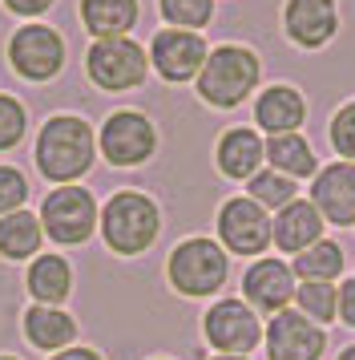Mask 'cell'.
I'll use <instances>...</instances> for the list:
<instances>
[{
    "instance_id": "obj_25",
    "label": "cell",
    "mask_w": 355,
    "mask_h": 360,
    "mask_svg": "<svg viewBox=\"0 0 355 360\" xmlns=\"http://www.w3.org/2000/svg\"><path fill=\"white\" fill-rule=\"evenodd\" d=\"M246 198H255L262 211H283L299 198V186H295V179L279 174V170H258L255 179L246 182Z\"/></svg>"
},
{
    "instance_id": "obj_7",
    "label": "cell",
    "mask_w": 355,
    "mask_h": 360,
    "mask_svg": "<svg viewBox=\"0 0 355 360\" xmlns=\"http://www.w3.org/2000/svg\"><path fill=\"white\" fill-rule=\"evenodd\" d=\"M97 198L85 186H57L41 207V227L53 243L77 247L97 231Z\"/></svg>"
},
{
    "instance_id": "obj_29",
    "label": "cell",
    "mask_w": 355,
    "mask_h": 360,
    "mask_svg": "<svg viewBox=\"0 0 355 360\" xmlns=\"http://www.w3.org/2000/svg\"><path fill=\"white\" fill-rule=\"evenodd\" d=\"M29 130V114H25V105L8 94H0V150H13L20 146V138Z\"/></svg>"
},
{
    "instance_id": "obj_8",
    "label": "cell",
    "mask_w": 355,
    "mask_h": 360,
    "mask_svg": "<svg viewBox=\"0 0 355 360\" xmlns=\"http://www.w3.org/2000/svg\"><path fill=\"white\" fill-rule=\"evenodd\" d=\"M97 150L109 166H142L158 150V130L138 110H117L105 117V126L97 134Z\"/></svg>"
},
{
    "instance_id": "obj_10",
    "label": "cell",
    "mask_w": 355,
    "mask_h": 360,
    "mask_svg": "<svg viewBox=\"0 0 355 360\" xmlns=\"http://www.w3.org/2000/svg\"><path fill=\"white\" fill-rule=\"evenodd\" d=\"M145 53H149V65L158 69V77L170 85L194 82L210 57L202 33H190V29H161V33H154Z\"/></svg>"
},
{
    "instance_id": "obj_2",
    "label": "cell",
    "mask_w": 355,
    "mask_h": 360,
    "mask_svg": "<svg viewBox=\"0 0 355 360\" xmlns=\"http://www.w3.org/2000/svg\"><path fill=\"white\" fill-rule=\"evenodd\" d=\"M198 82V98L214 105V110H234L250 98L262 82V61L255 49L246 45H218L210 49L202 73L194 77Z\"/></svg>"
},
{
    "instance_id": "obj_17",
    "label": "cell",
    "mask_w": 355,
    "mask_h": 360,
    "mask_svg": "<svg viewBox=\"0 0 355 360\" xmlns=\"http://www.w3.org/2000/svg\"><path fill=\"white\" fill-rule=\"evenodd\" d=\"M255 122L271 138L274 134H299V126L307 122V98L295 85H267L255 98Z\"/></svg>"
},
{
    "instance_id": "obj_28",
    "label": "cell",
    "mask_w": 355,
    "mask_h": 360,
    "mask_svg": "<svg viewBox=\"0 0 355 360\" xmlns=\"http://www.w3.org/2000/svg\"><path fill=\"white\" fill-rule=\"evenodd\" d=\"M331 150H335L343 162H355V98L343 101L331 117Z\"/></svg>"
},
{
    "instance_id": "obj_3",
    "label": "cell",
    "mask_w": 355,
    "mask_h": 360,
    "mask_svg": "<svg viewBox=\"0 0 355 360\" xmlns=\"http://www.w3.org/2000/svg\"><path fill=\"white\" fill-rule=\"evenodd\" d=\"M158 231H161V211L142 191H117L101 211V235H105L109 251H117V255L149 251Z\"/></svg>"
},
{
    "instance_id": "obj_20",
    "label": "cell",
    "mask_w": 355,
    "mask_h": 360,
    "mask_svg": "<svg viewBox=\"0 0 355 360\" xmlns=\"http://www.w3.org/2000/svg\"><path fill=\"white\" fill-rule=\"evenodd\" d=\"M267 162H271V170H279V174H287L295 182L319 174V158H315V150H311V142L303 134H274V138H267Z\"/></svg>"
},
{
    "instance_id": "obj_24",
    "label": "cell",
    "mask_w": 355,
    "mask_h": 360,
    "mask_svg": "<svg viewBox=\"0 0 355 360\" xmlns=\"http://www.w3.org/2000/svg\"><path fill=\"white\" fill-rule=\"evenodd\" d=\"M73 288V271L61 255H41V259L29 267V292L41 300V304H61Z\"/></svg>"
},
{
    "instance_id": "obj_26",
    "label": "cell",
    "mask_w": 355,
    "mask_h": 360,
    "mask_svg": "<svg viewBox=\"0 0 355 360\" xmlns=\"http://www.w3.org/2000/svg\"><path fill=\"white\" fill-rule=\"evenodd\" d=\"M295 304L311 324H331L339 320V288L335 283H299L295 288Z\"/></svg>"
},
{
    "instance_id": "obj_9",
    "label": "cell",
    "mask_w": 355,
    "mask_h": 360,
    "mask_svg": "<svg viewBox=\"0 0 355 360\" xmlns=\"http://www.w3.org/2000/svg\"><path fill=\"white\" fill-rule=\"evenodd\" d=\"M202 328H206L210 348H218L222 356H246V352H255L258 340H262L258 311L250 308L246 300H218V304L206 311Z\"/></svg>"
},
{
    "instance_id": "obj_32",
    "label": "cell",
    "mask_w": 355,
    "mask_h": 360,
    "mask_svg": "<svg viewBox=\"0 0 355 360\" xmlns=\"http://www.w3.org/2000/svg\"><path fill=\"white\" fill-rule=\"evenodd\" d=\"M339 320L347 328H355V276L339 283Z\"/></svg>"
},
{
    "instance_id": "obj_35",
    "label": "cell",
    "mask_w": 355,
    "mask_h": 360,
    "mask_svg": "<svg viewBox=\"0 0 355 360\" xmlns=\"http://www.w3.org/2000/svg\"><path fill=\"white\" fill-rule=\"evenodd\" d=\"M214 360H246V356H222V352H218V356H214Z\"/></svg>"
},
{
    "instance_id": "obj_22",
    "label": "cell",
    "mask_w": 355,
    "mask_h": 360,
    "mask_svg": "<svg viewBox=\"0 0 355 360\" xmlns=\"http://www.w3.org/2000/svg\"><path fill=\"white\" fill-rule=\"evenodd\" d=\"M25 336H29L36 348H45V352H57L65 344L77 336V324H73V316H65L57 308H29L25 311Z\"/></svg>"
},
{
    "instance_id": "obj_23",
    "label": "cell",
    "mask_w": 355,
    "mask_h": 360,
    "mask_svg": "<svg viewBox=\"0 0 355 360\" xmlns=\"http://www.w3.org/2000/svg\"><path fill=\"white\" fill-rule=\"evenodd\" d=\"M41 239H45V227H41L36 214L13 211L0 219V255L4 259H29V255H36Z\"/></svg>"
},
{
    "instance_id": "obj_18",
    "label": "cell",
    "mask_w": 355,
    "mask_h": 360,
    "mask_svg": "<svg viewBox=\"0 0 355 360\" xmlns=\"http://www.w3.org/2000/svg\"><path fill=\"white\" fill-rule=\"evenodd\" d=\"M262 158H267V142L258 138V130L250 126H234L218 138V150H214V162L226 179H242L250 182L262 170Z\"/></svg>"
},
{
    "instance_id": "obj_6",
    "label": "cell",
    "mask_w": 355,
    "mask_h": 360,
    "mask_svg": "<svg viewBox=\"0 0 355 360\" xmlns=\"http://www.w3.org/2000/svg\"><path fill=\"white\" fill-rule=\"evenodd\" d=\"M8 65L25 82H53L65 69V37L53 25H20L8 37Z\"/></svg>"
},
{
    "instance_id": "obj_16",
    "label": "cell",
    "mask_w": 355,
    "mask_h": 360,
    "mask_svg": "<svg viewBox=\"0 0 355 360\" xmlns=\"http://www.w3.org/2000/svg\"><path fill=\"white\" fill-rule=\"evenodd\" d=\"M323 239V214L315 211L311 198H295L290 207L271 219V243L287 255H299L307 247H315Z\"/></svg>"
},
{
    "instance_id": "obj_21",
    "label": "cell",
    "mask_w": 355,
    "mask_h": 360,
    "mask_svg": "<svg viewBox=\"0 0 355 360\" xmlns=\"http://www.w3.org/2000/svg\"><path fill=\"white\" fill-rule=\"evenodd\" d=\"M343 267H347L343 247L331 243V239H319L315 247L299 251L295 263H290V271L299 276V283H335V279L343 276Z\"/></svg>"
},
{
    "instance_id": "obj_1",
    "label": "cell",
    "mask_w": 355,
    "mask_h": 360,
    "mask_svg": "<svg viewBox=\"0 0 355 360\" xmlns=\"http://www.w3.org/2000/svg\"><path fill=\"white\" fill-rule=\"evenodd\" d=\"M97 158V134L77 114H53L36 134V170L57 186H73Z\"/></svg>"
},
{
    "instance_id": "obj_19",
    "label": "cell",
    "mask_w": 355,
    "mask_h": 360,
    "mask_svg": "<svg viewBox=\"0 0 355 360\" xmlns=\"http://www.w3.org/2000/svg\"><path fill=\"white\" fill-rule=\"evenodd\" d=\"M81 25L93 41H109V37H129L133 25L142 17L138 0H81L77 4Z\"/></svg>"
},
{
    "instance_id": "obj_11",
    "label": "cell",
    "mask_w": 355,
    "mask_h": 360,
    "mask_svg": "<svg viewBox=\"0 0 355 360\" xmlns=\"http://www.w3.org/2000/svg\"><path fill=\"white\" fill-rule=\"evenodd\" d=\"M218 239L230 255H262L271 247V214L255 198H226L218 207Z\"/></svg>"
},
{
    "instance_id": "obj_14",
    "label": "cell",
    "mask_w": 355,
    "mask_h": 360,
    "mask_svg": "<svg viewBox=\"0 0 355 360\" xmlns=\"http://www.w3.org/2000/svg\"><path fill=\"white\" fill-rule=\"evenodd\" d=\"M295 271L290 263L283 259H255L242 276V295L255 311H267V316H279L287 311V304L295 300Z\"/></svg>"
},
{
    "instance_id": "obj_15",
    "label": "cell",
    "mask_w": 355,
    "mask_h": 360,
    "mask_svg": "<svg viewBox=\"0 0 355 360\" xmlns=\"http://www.w3.org/2000/svg\"><path fill=\"white\" fill-rule=\"evenodd\" d=\"M311 202L323 214V223L355 227V162H331L323 166L311 182Z\"/></svg>"
},
{
    "instance_id": "obj_12",
    "label": "cell",
    "mask_w": 355,
    "mask_h": 360,
    "mask_svg": "<svg viewBox=\"0 0 355 360\" xmlns=\"http://www.w3.org/2000/svg\"><path fill=\"white\" fill-rule=\"evenodd\" d=\"M271 360H323L327 352V328L311 324L303 311H279L262 332Z\"/></svg>"
},
{
    "instance_id": "obj_36",
    "label": "cell",
    "mask_w": 355,
    "mask_h": 360,
    "mask_svg": "<svg viewBox=\"0 0 355 360\" xmlns=\"http://www.w3.org/2000/svg\"><path fill=\"white\" fill-rule=\"evenodd\" d=\"M0 360H16V356H0Z\"/></svg>"
},
{
    "instance_id": "obj_4",
    "label": "cell",
    "mask_w": 355,
    "mask_h": 360,
    "mask_svg": "<svg viewBox=\"0 0 355 360\" xmlns=\"http://www.w3.org/2000/svg\"><path fill=\"white\" fill-rule=\"evenodd\" d=\"M166 276L174 283V292L190 295H214L222 292L226 276H230V259H226V247L214 243V239H186L170 251V263H166Z\"/></svg>"
},
{
    "instance_id": "obj_30",
    "label": "cell",
    "mask_w": 355,
    "mask_h": 360,
    "mask_svg": "<svg viewBox=\"0 0 355 360\" xmlns=\"http://www.w3.org/2000/svg\"><path fill=\"white\" fill-rule=\"evenodd\" d=\"M25 198H29V179L16 166H0V219L25 211Z\"/></svg>"
},
{
    "instance_id": "obj_34",
    "label": "cell",
    "mask_w": 355,
    "mask_h": 360,
    "mask_svg": "<svg viewBox=\"0 0 355 360\" xmlns=\"http://www.w3.org/2000/svg\"><path fill=\"white\" fill-rule=\"evenodd\" d=\"M335 360H355V344H347V348H343V352H339Z\"/></svg>"
},
{
    "instance_id": "obj_27",
    "label": "cell",
    "mask_w": 355,
    "mask_h": 360,
    "mask_svg": "<svg viewBox=\"0 0 355 360\" xmlns=\"http://www.w3.org/2000/svg\"><path fill=\"white\" fill-rule=\"evenodd\" d=\"M158 13L170 29L202 33L210 20H214V0H158Z\"/></svg>"
},
{
    "instance_id": "obj_33",
    "label": "cell",
    "mask_w": 355,
    "mask_h": 360,
    "mask_svg": "<svg viewBox=\"0 0 355 360\" xmlns=\"http://www.w3.org/2000/svg\"><path fill=\"white\" fill-rule=\"evenodd\" d=\"M53 360H101L93 352V348H65V352H57Z\"/></svg>"
},
{
    "instance_id": "obj_13",
    "label": "cell",
    "mask_w": 355,
    "mask_h": 360,
    "mask_svg": "<svg viewBox=\"0 0 355 360\" xmlns=\"http://www.w3.org/2000/svg\"><path fill=\"white\" fill-rule=\"evenodd\" d=\"M283 33L299 49H323L339 33L335 0H287L283 4Z\"/></svg>"
},
{
    "instance_id": "obj_31",
    "label": "cell",
    "mask_w": 355,
    "mask_h": 360,
    "mask_svg": "<svg viewBox=\"0 0 355 360\" xmlns=\"http://www.w3.org/2000/svg\"><path fill=\"white\" fill-rule=\"evenodd\" d=\"M0 4H4L13 17H20V20H36V17H45L57 0H0Z\"/></svg>"
},
{
    "instance_id": "obj_5",
    "label": "cell",
    "mask_w": 355,
    "mask_h": 360,
    "mask_svg": "<svg viewBox=\"0 0 355 360\" xmlns=\"http://www.w3.org/2000/svg\"><path fill=\"white\" fill-rule=\"evenodd\" d=\"M149 73V53L133 41V37H109V41H93L85 53V77L105 89V94H129L138 89Z\"/></svg>"
}]
</instances>
